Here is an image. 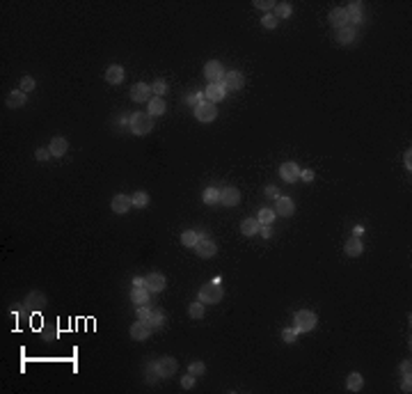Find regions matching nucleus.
Returning <instances> with one entry per match:
<instances>
[{"mask_svg": "<svg viewBox=\"0 0 412 394\" xmlns=\"http://www.w3.org/2000/svg\"><path fill=\"white\" fill-rule=\"evenodd\" d=\"M316 325H318V319H316L314 312H309V309H300V312L293 314V330H296L298 334L312 332Z\"/></svg>", "mask_w": 412, "mask_h": 394, "instance_id": "1", "label": "nucleus"}, {"mask_svg": "<svg viewBox=\"0 0 412 394\" xmlns=\"http://www.w3.org/2000/svg\"><path fill=\"white\" fill-rule=\"evenodd\" d=\"M222 296H224V289H222V285H220V277H215L213 282H209V285H204L202 289H199V300H202L204 305L220 303Z\"/></svg>", "mask_w": 412, "mask_h": 394, "instance_id": "2", "label": "nucleus"}, {"mask_svg": "<svg viewBox=\"0 0 412 394\" xmlns=\"http://www.w3.org/2000/svg\"><path fill=\"white\" fill-rule=\"evenodd\" d=\"M129 126L135 135H147L154 131V117L149 112H133L129 120Z\"/></svg>", "mask_w": 412, "mask_h": 394, "instance_id": "3", "label": "nucleus"}, {"mask_svg": "<svg viewBox=\"0 0 412 394\" xmlns=\"http://www.w3.org/2000/svg\"><path fill=\"white\" fill-rule=\"evenodd\" d=\"M195 117H197L202 124H211V122L218 117V108H215V103H211V101H202V103L195 108Z\"/></svg>", "mask_w": 412, "mask_h": 394, "instance_id": "4", "label": "nucleus"}, {"mask_svg": "<svg viewBox=\"0 0 412 394\" xmlns=\"http://www.w3.org/2000/svg\"><path fill=\"white\" fill-rule=\"evenodd\" d=\"M204 76H206V80H209V83H222V80H224L222 62H218V60L206 62V65H204Z\"/></svg>", "mask_w": 412, "mask_h": 394, "instance_id": "5", "label": "nucleus"}, {"mask_svg": "<svg viewBox=\"0 0 412 394\" xmlns=\"http://www.w3.org/2000/svg\"><path fill=\"white\" fill-rule=\"evenodd\" d=\"M193 250L197 252V257H202V259H213V257L218 255V245H215L209 236H206V239H199Z\"/></svg>", "mask_w": 412, "mask_h": 394, "instance_id": "6", "label": "nucleus"}, {"mask_svg": "<svg viewBox=\"0 0 412 394\" xmlns=\"http://www.w3.org/2000/svg\"><path fill=\"white\" fill-rule=\"evenodd\" d=\"M151 85H147V83H135L133 87H131V99L135 101V103H149L151 101Z\"/></svg>", "mask_w": 412, "mask_h": 394, "instance_id": "7", "label": "nucleus"}, {"mask_svg": "<svg viewBox=\"0 0 412 394\" xmlns=\"http://www.w3.org/2000/svg\"><path fill=\"white\" fill-rule=\"evenodd\" d=\"M142 321L151 328V332H156V330H160L165 325V312H163V309H158V307H151L149 314L144 316Z\"/></svg>", "mask_w": 412, "mask_h": 394, "instance_id": "8", "label": "nucleus"}, {"mask_svg": "<svg viewBox=\"0 0 412 394\" xmlns=\"http://www.w3.org/2000/svg\"><path fill=\"white\" fill-rule=\"evenodd\" d=\"M176 360L174 358H169V355H165V358H160V360H156V371H158V376L160 378H169V376L176 371Z\"/></svg>", "mask_w": 412, "mask_h": 394, "instance_id": "9", "label": "nucleus"}, {"mask_svg": "<svg viewBox=\"0 0 412 394\" xmlns=\"http://www.w3.org/2000/svg\"><path fill=\"white\" fill-rule=\"evenodd\" d=\"M279 177H282L286 184H293V181L300 179V167L298 163H293V160H286V163L279 165Z\"/></svg>", "mask_w": 412, "mask_h": 394, "instance_id": "10", "label": "nucleus"}, {"mask_svg": "<svg viewBox=\"0 0 412 394\" xmlns=\"http://www.w3.org/2000/svg\"><path fill=\"white\" fill-rule=\"evenodd\" d=\"M224 94H227L224 83H211V85L204 90V96H206V101H211V103H220V101L224 99Z\"/></svg>", "mask_w": 412, "mask_h": 394, "instance_id": "11", "label": "nucleus"}, {"mask_svg": "<svg viewBox=\"0 0 412 394\" xmlns=\"http://www.w3.org/2000/svg\"><path fill=\"white\" fill-rule=\"evenodd\" d=\"M131 206H133V202H131V197L129 195H114L112 197V202H110V209L114 211L117 215H124V213H129L131 211Z\"/></svg>", "mask_w": 412, "mask_h": 394, "instance_id": "12", "label": "nucleus"}, {"mask_svg": "<svg viewBox=\"0 0 412 394\" xmlns=\"http://www.w3.org/2000/svg\"><path fill=\"white\" fill-rule=\"evenodd\" d=\"M129 334L133 337L135 342H147V340H149V334H151V328L144 323V321L138 319V321H135V323L129 328Z\"/></svg>", "mask_w": 412, "mask_h": 394, "instance_id": "13", "label": "nucleus"}, {"mask_svg": "<svg viewBox=\"0 0 412 394\" xmlns=\"http://www.w3.org/2000/svg\"><path fill=\"white\" fill-rule=\"evenodd\" d=\"M241 202V190L233 188V186H227V188L220 190V204L224 206H236Z\"/></svg>", "mask_w": 412, "mask_h": 394, "instance_id": "14", "label": "nucleus"}, {"mask_svg": "<svg viewBox=\"0 0 412 394\" xmlns=\"http://www.w3.org/2000/svg\"><path fill=\"white\" fill-rule=\"evenodd\" d=\"M124 67L122 65H110L108 69H105V83L108 85H120V83H124Z\"/></svg>", "mask_w": 412, "mask_h": 394, "instance_id": "15", "label": "nucleus"}, {"mask_svg": "<svg viewBox=\"0 0 412 394\" xmlns=\"http://www.w3.org/2000/svg\"><path fill=\"white\" fill-rule=\"evenodd\" d=\"M275 213L282 215V218H288V215L296 213V204H293L291 197H284V195H279V197H277V206H275Z\"/></svg>", "mask_w": 412, "mask_h": 394, "instance_id": "16", "label": "nucleus"}, {"mask_svg": "<svg viewBox=\"0 0 412 394\" xmlns=\"http://www.w3.org/2000/svg\"><path fill=\"white\" fill-rule=\"evenodd\" d=\"M222 83L227 90H241V87L245 85V76L241 74V71H227Z\"/></svg>", "mask_w": 412, "mask_h": 394, "instance_id": "17", "label": "nucleus"}, {"mask_svg": "<svg viewBox=\"0 0 412 394\" xmlns=\"http://www.w3.org/2000/svg\"><path fill=\"white\" fill-rule=\"evenodd\" d=\"M144 279H147V289H149L151 294H158V291H163L165 285H167V279H165L163 273H149Z\"/></svg>", "mask_w": 412, "mask_h": 394, "instance_id": "18", "label": "nucleus"}, {"mask_svg": "<svg viewBox=\"0 0 412 394\" xmlns=\"http://www.w3.org/2000/svg\"><path fill=\"white\" fill-rule=\"evenodd\" d=\"M67 149H69V142H67V138H62V135H55V138L50 140L48 151L55 156V158H60V156H65V154H67Z\"/></svg>", "mask_w": 412, "mask_h": 394, "instance_id": "19", "label": "nucleus"}, {"mask_svg": "<svg viewBox=\"0 0 412 394\" xmlns=\"http://www.w3.org/2000/svg\"><path fill=\"white\" fill-rule=\"evenodd\" d=\"M328 21H330V25H334V28H346L348 25V14H346V7H337V10H332L330 12V16H328Z\"/></svg>", "mask_w": 412, "mask_h": 394, "instance_id": "20", "label": "nucleus"}, {"mask_svg": "<svg viewBox=\"0 0 412 394\" xmlns=\"http://www.w3.org/2000/svg\"><path fill=\"white\" fill-rule=\"evenodd\" d=\"M343 252H346L348 257H360L364 252V245L362 241H360V236H350V239L346 241V245H343Z\"/></svg>", "mask_w": 412, "mask_h": 394, "instance_id": "21", "label": "nucleus"}, {"mask_svg": "<svg viewBox=\"0 0 412 394\" xmlns=\"http://www.w3.org/2000/svg\"><path fill=\"white\" fill-rule=\"evenodd\" d=\"M25 103H28V94H25L23 90H14V92H10V96H7V108H12V110L23 108Z\"/></svg>", "mask_w": 412, "mask_h": 394, "instance_id": "22", "label": "nucleus"}, {"mask_svg": "<svg viewBox=\"0 0 412 394\" xmlns=\"http://www.w3.org/2000/svg\"><path fill=\"white\" fill-rule=\"evenodd\" d=\"M346 14H348V25L352 23V28L358 23H362V3H350V5L346 7Z\"/></svg>", "mask_w": 412, "mask_h": 394, "instance_id": "23", "label": "nucleus"}, {"mask_svg": "<svg viewBox=\"0 0 412 394\" xmlns=\"http://www.w3.org/2000/svg\"><path fill=\"white\" fill-rule=\"evenodd\" d=\"M131 300H133V305H138V307H142V305H149V303H151V291H149V289H138V287H133V289H131Z\"/></svg>", "mask_w": 412, "mask_h": 394, "instance_id": "24", "label": "nucleus"}, {"mask_svg": "<svg viewBox=\"0 0 412 394\" xmlns=\"http://www.w3.org/2000/svg\"><path fill=\"white\" fill-rule=\"evenodd\" d=\"M46 305V296L41 291H30V294L25 296L23 300V307H30V309H37V307H44Z\"/></svg>", "mask_w": 412, "mask_h": 394, "instance_id": "25", "label": "nucleus"}, {"mask_svg": "<svg viewBox=\"0 0 412 394\" xmlns=\"http://www.w3.org/2000/svg\"><path fill=\"white\" fill-rule=\"evenodd\" d=\"M165 110H167V103H165L163 96H151L149 105H147V112L151 117H156V115H165Z\"/></svg>", "mask_w": 412, "mask_h": 394, "instance_id": "26", "label": "nucleus"}, {"mask_svg": "<svg viewBox=\"0 0 412 394\" xmlns=\"http://www.w3.org/2000/svg\"><path fill=\"white\" fill-rule=\"evenodd\" d=\"M259 230H261V222L257 218H245L241 222V234L243 236H257Z\"/></svg>", "mask_w": 412, "mask_h": 394, "instance_id": "27", "label": "nucleus"}, {"mask_svg": "<svg viewBox=\"0 0 412 394\" xmlns=\"http://www.w3.org/2000/svg\"><path fill=\"white\" fill-rule=\"evenodd\" d=\"M362 387H364V378H362V374L352 371V374H348V376H346V389H348V392H360Z\"/></svg>", "mask_w": 412, "mask_h": 394, "instance_id": "28", "label": "nucleus"}, {"mask_svg": "<svg viewBox=\"0 0 412 394\" xmlns=\"http://www.w3.org/2000/svg\"><path fill=\"white\" fill-rule=\"evenodd\" d=\"M144 380L147 383H156V380H160L158 371H156V360H144Z\"/></svg>", "mask_w": 412, "mask_h": 394, "instance_id": "29", "label": "nucleus"}, {"mask_svg": "<svg viewBox=\"0 0 412 394\" xmlns=\"http://www.w3.org/2000/svg\"><path fill=\"white\" fill-rule=\"evenodd\" d=\"M202 200H204V204H209V206L220 204V190H218V188H213V186H209V188H204V193H202Z\"/></svg>", "mask_w": 412, "mask_h": 394, "instance_id": "30", "label": "nucleus"}, {"mask_svg": "<svg viewBox=\"0 0 412 394\" xmlns=\"http://www.w3.org/2000/svg\"><path fill=\"white\" fill-rule=\"evenodd\" d=\"M291 14H293V5H291V3H286V0L275 3V16H277V19H288Z\"/></svg>", "mask_w": 412, "mask_h": 394, "instance_id": "31", "label": "nucleus"}, {"mask_svg": "<svg viewBox=\"0 0 412 394\" xmlns=\"http://www.w3.org/2000/svg\"><path fill=\"white\" fill-rule=\"evenodd\" d=\"M337 41L339 44H352V41H355V28H350V25L341 28V30L337 32Z\"/></svg>", "mask_w": 412, "mask_h": 394, "instance_id": "32", "label": "nucleus"}, {"mask_svg": "<svg viewBox=\"0 0 412 394\" xmlns=\"http://www.w3.org/2000/svg\"><path fill=\"white\" fill-rule=\"evenodd\" d=\"M131 202H133L135 209H144L149 204V195H147V190H138V193L131 195Z\"/></svg>", "mask_w": 412, "mask_h": 394, "instance_id": "33", "label": "nucleus"}, {"mask_svg": "<svg viewBox=\"0 0 412 394\" xmlns=\"http://www.w3.org/2000/svg\"><path fill=\"white\" fill-rule=\"evenodd\" d=\"M204 314H206V305H204L202 300H197V303L188 305V316H190V319H202Z\"/></svg>", "mask_w": 412, "mask_h": 394, "instance_id": "34", "label": "nucleus"}, {"mask_svg": "<svg viewBox=\"0 0 412 394\" xmlns=\"http://www.w3.org/2000/svg\"><path fill=\"white\" fill-rule=\"evenodd\" d=\"M197 241H199V236H197V232H193V230H186L184 234H181V245H184V248H195Z\"/></svg>", "mask_w": 412, "mask_h": 394, "instance_id": "35", "label": "nucleus"}, {"mask_svg": "<svg viewBox=\"0 0 412 394\" xmlns=\"http://www.w3.org/2000/svg\"><path fill=\"white\" fill-rule=\"evenodd\" d=\"M188 374L195 376V378H197V376H202V374H206V364H204L202 360H193V362L188 364Z\"/></svg>", "mask_w": 412, "mask_h": 394, "instance_id": "36", "label": "nucleus"}, {"mask_svg": "<svg viewBox=\"0 0 412 394\" xmlns=\"http://www.w3.org/2000/svg\"><path fill=\"white\" fill-rule=\"evenodd\" d=\"M275 218H277L275 209H261V211H259V215H257V220H259L261 224H270Z\"/></svg>", "mask_w": 412, "mask_h": 394, "instance_id": "37", "label": "nucleus"}, {"mask_svg": "<svg viewBox=\"0 0 412 394\" xmlns=\"http://www.w3.org/2000/svg\"><path fill=\"white\" fill-rule=\"evenodd\" d=\"M277 23H279V19L275 14H263L261 16V25L266 28V30H275V28H277Z\"/></svg>", "mask_w": 412, "mask_h": 394, "instance_id": "38", "label": "nucleus"}, {"mask_svg": "<svg viewBox=\"0 0 412 394\" xmlns=\"http://www.w3.org/2000/svg\"><path fill=\"white\" fill-rule=\"evenodd\" d=\"M202 101H206V96H204V92H195V94H188L184 99V103L186 105H193V108H197Z\"/></svg>", "mask_w": 412, "mask_h": 394, "instance_id": "39", "label": "nucleus"}, {"mask_svg": "<svg viewBox=\"0 0 412 394\" xmlns=\"http://www.w3.org/2000/svg\"><path fill=\"white\" fill-rule=\"evenodd\" d=\"M282 340H284V344H296V342H298V332L293 330V325L282 330Z\"/></svg>", "mask_w": 412, "mask_h": 394, "instance_id": "40", "label": "nucleus"}, {"mask_svg": "<svg viewBox=\"0 0 412 394\" xmlns=\"http://www.w3.org/2000/svg\"><path fill=\"white\" fill-rule=\"evenodd\" d=\"M252 5L259 12H270V10H275V0H254Z\"/></svg>", "mask_w": 412, "mask_h": 394, "instance_id": "41", "label": "nucleus"}, {"mask_svg": "<svg viewBox=\"0 0 412 394\" xmlns=\"http://www.w3.org/2000/svg\"><path fill=\"white\" fill-rule=\"evenodd\" d=\"M35 85H37V83H35V78H32V76H23V78H21V90H23L25 94L35 90Z\"/></svg>", "mask_w": 412, "mask_h": 394, "instance_id": "42", "label": "nucleus"}, {"mask_svg": "<svg viewBox=\"0 0 412 394\" xmlns=\"http://www.w3.org/2000/svg\"><path fill=\"white\" fill-rule=\"evenodd\" d=\"M151 92H154L156 96H163L165 92H167V83H165V80H156V83H151Z\"/></svg>", "mask_w": 412, "mask_h": 394, "instance_id": "43", "label": "nucleus"}, {"mask_svg": "<svg viewBox=\"0 0 412 394\" xmlns=\"http://www.w3.org/2000/svg\"><path fill=\"white\" fill-rule=\"evenodd\" d=\"M50 156H53V154H50V151H48V149H44V147H39V149H37V151H35V158H37V160H39V163H46V160H48V158H50Z\"/></svg>", "mask_w": 412, "mask_h": 394, "instance_id": "44", "label": "nucleus"}, {"mask_svg": "<svg viewBox=\"0 0 412 394\" xmlns=\"http://www.w3.org/2000/svg\"><path fill=\"white\" fill-rule=\"evenodd\" d=\"M398 371H401V376H412V362L410 360H403V362L398 364Z\"/></svg>", "mask_w": 412, "mask_h": 394, "instance_id": "45", "label": "nucleus"}, {"mask_svg": "<svg viewBox=\"0 0 412 394\" xmlns=\"http://www.w3.org/2000/svg\"><path fill=\"white\" fill-rule=\"evenodd\" d=\"M181 387H184V389H193L195 387V376L186 374L184 378H181Z\"/></svg>", "mask_w": 412, "mask_h": 394, "instance_id": "46", "label": "nucleus"}, {"mask_svg": "<svg viewBox=\"0 0 412 394\" xmlns=\"http://www.w3.org/2000/svg\"><path fill=\"white\" fill-rule=\"evenodd\" d=\"M401 392H405V394H410V392H412V376H403Z\"/></svg>", "mask_w": 412, "mask_h": 394, "instance_id": "47", "label": "nucleus"}, {"mask_svg": "<svg viewBox=\"0 0 412 394\" xmlns=\"http://www.w3.org/2000/svg\"><path fill=\"white\" fill-rule=\"evenodd\" d=\"M300 181L312 184V181H314V170H300Z\"/></svg>", "mask_w": 412, "mask_h": 394, "instance_id": "48", "label": "nucleus"}, {"mask_svg": "<svg viewBox=\"0 0 412 394\" xmlns=\"http://www.w3.org/2000/svg\"><path fill=\"white\" fill-rule=\"evenodd\" d=\"M263 195H266V197H279L277 186H266V188H263Z\"/></svg>", "mask_w": 412, "mask_h": 394, "instance_id": "49", "label": "nucleus"}, {"mask_svg": "<svg viewBox=\"0 0 412 394\" xmlns=\"http://www.w3.org/2000/svg\"><path fill=\"white\" fill-rule=\"evenodd\" d=\"M131 287H138V289H147V279H144V277H133Z\"/></svg>", "mask_w": 412, "mask_h": 394, "instance_id": "50", "label": "nucleus"}, {"mask_svg": "<svg viewBox=\"0 0 412 394\" xmlns=\"http://www.w3.org/2000/svg\"><path fill=\"white\" fill-rule=\"evenodd\" d=\"M259 234H261L263 239H270V236H273V230H270V224H261V230H259Z\"/></svg>", "mask_w": 412, "mask_h": 394, "instance_id": "51", "label": "nucleus"}, {"mask_svg": "<svg viewBox=\"0 0 412 394\" xmlns=\"http://www.w3.org/2000/svg\"><path fill=\"white\" fill-rule=\"evenodd\" d=\"M403 160H405V167H407V172H410V170H412V151H410V149L405 151V156H403Z\"/></svg>", "mask_w": 412, "mask_h": 394, "instance_id": "52", "label": "nucleus"}]
</instances>
